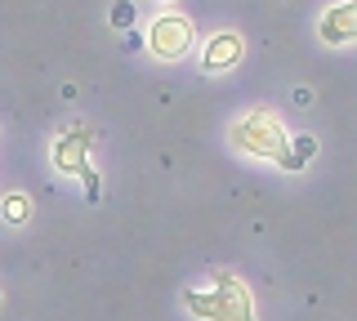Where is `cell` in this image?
I'll return each mask as SVG.
<instances>
[{
    "mask_svg": "<svg viewBox=\"0 0 357 321\" xmlns=\"http://www.w3.org/2000/svg\"><path fill=\"white\" fill-rule=\"evenodd\" d=\"M232 148H241V152H250V157H268L273 165H282V170H304V161L290 152V139H286V130L277 125L268 112H250V116H241L237 125H232Z\"/></svg>",
    "mask_w": 357,
    "mask_h": 321,
    "instance_id": "obj_1",
    "label": "cell"
},
{
    "mask_svg": "<svg viewBox=\"0 0 357 321\" xmlns=\"http://www.w3.org/2000/svg\"><path fill=\"white\" fill-rule=\"evenodd\" d=\"M183 304H188V313L201 317V321H255V313H250V290H245L232 272H219L210 295L183 290Z\"/></svg>",
    "mask_w": 357,
    "mask_h": 321,
    "instance_id": "obj_2",
    "label": "cell"
},
{
    "mask_svg": "<svg viewBox=\"0 0 357 321\" xmlns=\"http://www.w3.org/2000/svg\"><path fill=\"white\" fill-rule=\"evenodd\" d=\"M89 148H94V130L89 125H72L67 134L54 139V170L59 174H81L85 179V196L89 201H98V174H94V165H89Z\"/></svg>",
    "mask_w": 357,
    "mask_h": 321,
    "instance_id": "obj_3",
    "label": "cell"
},
{
    "mask_svg": "<svg viewBox=\"0 0 357 321\" xmlns=\"http://www.w3.org/2000/svg\"><path fill=\"white\" fill-rule=\"evenodd\" d=\"M148 49L156 58H183L192 49V23L183 14H161L148 31Z\"/></svg>",
    "mask_w": 357,
    "mask_h": 321,
    "instance_id": "obj_4",
    "label": "cell"
},
{
    "mask_svg": "<svg viewBox=\"0 0 357 321\" xmlns=\"http://www.w3.org/2000/svg\"><path fill=\"white\" fill-rule=\"evenodd\" d=\"M317 31H321L326 45H349V40H357V0H344V5L326 9Z\"/></svg>",
    "mask_w": 357,
    "mask_h": 321,
    "instance_id": "obj_5",
    "label": "cell"
},
{
    "mask_svg": "<svg viewBox=\"0 0 357 321\" xmlns=\"http://www.w3.org/2000/svg\"><path fill=\"white\" fill-rule=\"evenodd\" d=\"M241 36L237 31H219V36H210V45H206V54H201V68L206 72H223V68H232V63L241 58Z\"/></svg>",
    "mask_w": 357,
    "mask_h": 321,
    "instance_id": "obj_6",
    "label": "cell"
},
{
    "mask_svg": "<svg viewBox=\"0 0 357 321\" xmlns=\"http://www.w3.org/2000/svg\"><path fill=\"white\" fill-rule=\"evenodd\" d=\"M0 214H5L9 224H27V219H31V201L22 192H9L5 201H0Z\"/></svg>",
    "mask_w": 357,
    "mask_h": 321,
    "instance_id": "obj_7",
    "label": "cell"
},
{
    "mask_svg": "<svg viewBox=\"0 0 357 321\" xmlns=\"http://www.w3.org/2000/svg\"><path fill=\"white\" fill-rule=\"evenodd\" d=\"M112 27H134V5L130 0H116V5H112Z\"/></svg>",
    "mask_w": 357,
    "mask_h": 321,
    "instance_id": "obj_8",
    "label": "cell"
},
{
    "mask_svg": "<svg viewBox=\"0 0 357 321\" xmlns=\"http://www.w3.org/2000/svg\"><path fill=\"white\" fill-rule=\"evenodd\" d=\"M290 152H295V157L308 165V157L317 152V139H308V134H304V139H295V143H290Z\"/></svg>",
    "mask_w": 357,
    "mask_h": 321,
    "instance_id": "obj_9",
    "label": "cell"
},
{
    "mask_svg": "<svg viewBox=\"0 0 357 321\" xmlns=\"http://www.w3.org/2000/svg\"><path fill=\"white\" fill-rule=\"evenodd\" d=\"M0 304H5V299H0Z\"/></svg>",
    "mask_w": 357,
    "mask_h": 321,
    "instance_id": "obj_10",
    "label": "cell"
}]
</instances>
